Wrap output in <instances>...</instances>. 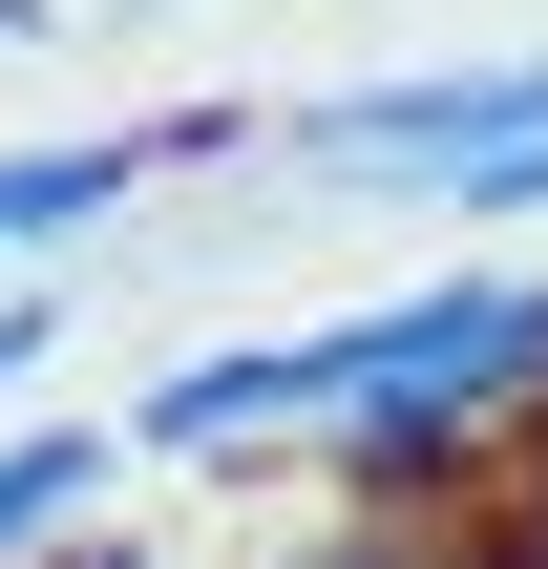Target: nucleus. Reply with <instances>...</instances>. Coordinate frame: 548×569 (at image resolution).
I'll list each match as a JSON object with an SVG mask.
<instances>
[{
  "label": "nucleus",
  "mask_w": 548,
  "mask_h": 569,
  "mask_svg": "<svg viewBox=\"0 0 548 569\" xmlns=\"http://www.w3.org/2000/svg\"><path fill=\"white\" fill-rule=\"evenodd\" d=\"M253 569H444V549H422V528H380V507H338V528H275Z\"/></svg>",
  "instance_id": "obj_5"
},
{
  "label": "nucleus",
  "mask_w": 548,
  "mask_h": 569,
  "mask_svg": "<svg viewBox=\"0 0 548 569\" xmlns=\"http://www.w3.org/2000/svg\"><path fill=\"white\" fill-rule=\"evenodd\" d=\"M148 465H127V422H84V401H42V422H0V569H63L106 549V507H127Z\"/></svg>",
  "instance_id": "obj_4"
},
{
  "label": "nucleus",
  "mask_w": 548,
  "mask_h": 569,
  "mask_svg": "<svg viewBox=\"0 0 548 569\" xmlns=\"http://www.w3.org/2000/svg\"><path fill=\"white\" fill-rule=\"evenodd\" d=\"M0 42H63V0H0Z\"/></svg>",
  "instance_id": "obj_8"
},
{
  "label": "nucleus",
  "mask_w": 548,
  "mask_h": 569,
  "mask_svg": "<svg viewBox=\"0 0 548 569\" xmlns=\"http://www.w3.org/2000/svg\"><path fill=\"white\" fill-rule=\"evenodd\" d=\"M253 127H275V106H148V127H42V148H0V296H63V253L127 232V190L232 169Z\"/></svg>",
  "instance_id": "obj_3"
},
{
  "label": "nucleus",
  "mask_w": 548,
  "mask_h": 569,
  "mask_svg": "<svg viewBox=\"0 0 548 569\" xmlns=\"http://www.w3.org/2000/svg\"><path fill=\"white\" fill-rule=\"evenodd\" d=\"M63 569H190V549H148V528H106V549H63Z\"/></svg>",
  "instance_id": "obj_6"
},
{
  "label": "nucleus",
  "mask_w": 548,
  "mask_h": 569,
  "mask_svg": "<svg viewBox=\"0 0 548 569\" xmlns=\"http://www.w3.org/2000/svg\"><path fill=\"white\" fill-rule=\"evenodd\" d=\"M486 569H548V486H528V528H486Z\"/></svg>",
  "instance_id": "obj_7"
},
{
  "label": "nucleus",
  "mask_w": 548,
  "mask_h": 569,
  "mask_svg": "<svg viewBox=\"0 0 548 569\" xmlns=\"http://www.w3.org/2000/svg\"><path fill=\"white\" fill-rule=\"evenodd\" d=\"M106 422H127V465H317L338 507L486 486L548 422V274L528 253H465V274H422V296H359V317L190 338V359H148Z\"/></svg>",
  "instance_id": "obj_1"
},
{
  "label": "nucleus",
  "mask_w": 548,
  "mask_h": 569,
  "mask_svg": "<svg viewBox=\"0 0 548 569\" xmlns=\"http://www.w3.org/2000/svg\"><path fill=\"white\" fill-rule=\"evenodd\" d=\"M253 169H296L317 211H422V232H548V42L465 63H380L253 127Z\"/></svg>",
  "instance_id": "obj_2"
}]
</instances>
